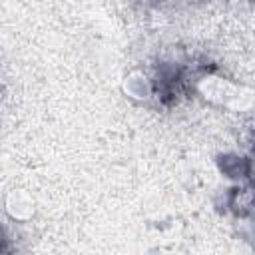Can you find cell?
<instances>
[{"label": "cell", "mask_w": 255, "mask_h": 255, "mask_svg": "<svg viewBox=\"0 0 255 255\" xmlns=\"http://www.w3.org/2000/svg\"><path fill=\"white\" fill-rule=\"evenodd\" d=\"M6 249H8V239H6L4 229L0 227V255H4V253H6Z\"/></svg>", "instance_id": "6da1fadb"}, {"label": "cell", "mask_w": 255, "mask_h": 255, "mask_svg": "<svg viewBox=\"0 0 255 255\" xmlns=\"http://www.w3.org/2000/svg\"><path fill=\"white\" fill-rule=\"evenodd\" d=\"M4 255H10V253H4Z\"/></svg>", "instance_id": "7a4b0ae2"}]
</instances>
